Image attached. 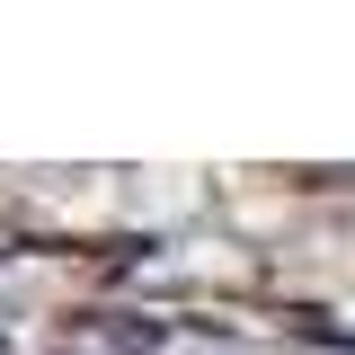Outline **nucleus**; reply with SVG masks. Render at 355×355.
I'll return each instance as SVG.
<instances>
[{"label":"nucleus","mask_w":355,"mask_h":355,"mask_svg":"<svg viewBox=\"0 0 355 355\" xmlns=\"http://www.w3.org/2000/svg\"><path fill=\"white\" fill-rule=\"evenodd\" d=\"M151 347H160V329H151V320H125V311H98V320H71L53 355H151Z\"/></svg>","instance_id":"f257e3e1"}]
</instances>
